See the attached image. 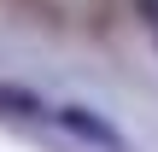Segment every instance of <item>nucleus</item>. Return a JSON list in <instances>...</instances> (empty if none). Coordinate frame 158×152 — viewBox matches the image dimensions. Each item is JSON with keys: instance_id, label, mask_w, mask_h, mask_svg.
<instances>
[{"instance_id": "1", "label": "nucleus", "mask_w": 158, "mask_h": 152, "mask_svg": "<svg viewBox=\"0 0 158 152\" xmlns=\"http://www.w3.org/2000/svg\"><path fill=\"white\" fill-rule=\"evenodd\" d=\"M141 18H147V29H152V41H158V0H141Z\"/></svg>"}]
</instances>
